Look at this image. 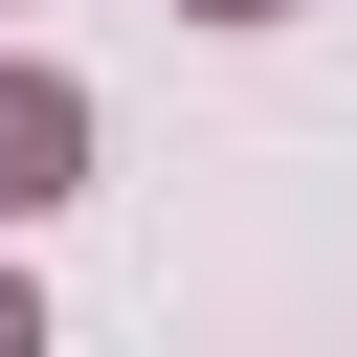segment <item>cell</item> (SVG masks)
I'll list each match as a JSON object with an SVG mask.
<instances>
[{"label":"cell","instance_id":"cell-2","mask_svg":"<svg viewBox=\"0 0 357 357\" xmlns=\"http://www.w3.org/2000/svg\"><path fill=\"white\" fill-rule=\"evenodd\" d=\"M22 335H45V312H22V268H0V357H22Z\"/></svg>","mask_w":357,"mask_h":357},{"label":"cell","instance_id":"cell-3","mask_svg":"<svg viewBox=\"0 0 357 357\" xmlns=\"http://www.w3.org/2000/svg\"><path fill=\"white\" fill-rule=\"evenodd\" d=\"M201 22H290V0H201Z\"/></svg>","mask_w":357,"mask_h":357},{"label":"cell","instance_id":"cell-1","mask_svg":"<svg viewBox=\"0 0 357 357\" xmlns=\"http://www.w3.org/2000/svg\"><path fill=\"white\" fill-rule=\"evenodd\" d=\"M67 178H89V89H67V67H0V223L67 201Z\"/></svg>","mask_w":357,"mask_h":357}]
</instances>
